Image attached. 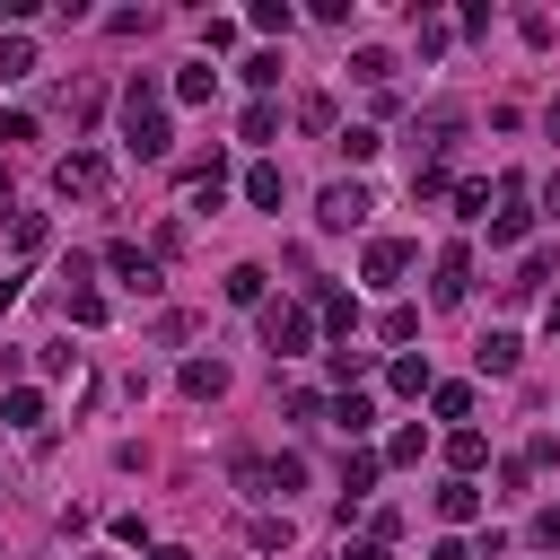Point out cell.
<instances>
[{
  "mask_svg": "<svg viewBox=\"0 0 560 560\" xmlns=\"http://www.w3.org/2000/svg\"><path fill=\"white\" fill-rule=\"evenodd\" d=\"M122 140H131V158H166V149H175V122H166L158 79H131V88H122Z\"/></svg>",
  "mask_w": 560,
  "mask_h": 560,
  "instance_id": "6da1fadb",
  "label": "cell"
},
{
  "mask_svg": "<svg viewBox=\"0 0 560 560\" xmlns=\"http://www.w3.org/2000/svg\"><path fill=\"white\" fill-rule=\"evenodd\" d=\"M368 210H376V201H368V184H359V175H350V184H324V192H315V228H332V236H341V228H359Z\"/></svg>",
  "mask_w": 560,
  "mask_h": 560,
  "instance_id": "7a4b0ae2",
  "label": "cell"
},
{
  "mask_svg": "<svg viewBox=\"0 0 560 560\" xmlns=\"http://www.w3.org/2000/svg\"><path fill=\"white\" fill-rule=\"evenodd\" d=\"M52 192H61V201H96V192H105V158H96V149H70V158L52 166Z\"/></svg>",
  "mask_w": 560,
  "mask_h": 560,
  "instance_id": "3957f363",
  "label": "cell"
},
{
  "mask_svg": "<svg viewBox=\"0 0 560 560\" xmlns=\"http://www.w3.org/2000/svg\"><path fill=\"white\" fill-rule=\"evenodd\" d=\"M262 341H271L280 359H298V350L315 341V306H262Z\"/></svg>",
  "mask_w": 560,
  "mask_h": 560,
  "instance_id": "277c9868",
  "label": "cell"
},
{
  "mask_svg": "<svg viewBox=\"0 0 560 560\" xmlns=\"http://www.w3.org/2000/svg\"><path fill=\"white\" fill-rule=\"evenodd\" d=\"M525 228H534V210H525V184L508 175V184H499V210H490V245H516Z\"/></svg>",
  "mask_w": 560,
  "mask_h": 560,
  "instance_id": "5b68a950",
  "label": "cell"
},
{
  "mask_svg": "<svg viewBox=\"0 0 560 560\" xmlns=\"http://www.w3.org/2000/svg\"><path fill=\"white\" fill-rule=\"evenodd\" d=\"M359 271H368V280H376V289H394V280H402V271H411V245H402V236H376V245H368V254H359Z\"/></svg>",
  "mask_w": 560,
  "mask_h": 560,
  "instance_id": "8992f818",
  "label": "cell"
},
{
  "mask_svg": "<svg viewBox=\"0 0 560 560\" xmlns=\"http://www.w3.org/2000/svg\"><path fill=\"white\" fill-rule=\"evenodd\" d=\"M429 289H438V306H455V298L472 289V254H464V245H446V254H438V280H429Z\"/></svg>",
  "mask_w": 560,
  "mask_h": 560,
  "instance_id": "52a82bcc",
  "label": "cell"
},
{
  "mask_svg": "<svg viewBox=\"0 0 560 560\" xmlns=\"http://www.w3.org/2000/svg\"><path fill=\"white\" fill-rule=\"evenodd\" d=\"M315 324L350 341V332H359V298H341V289H324V280H315Z\"/></svg>",
  "mask_w": 560,
  "mask_h": 560,
  "instance_id": "ba28073f",
  "label": "cell"
},
{
  "mask_svg": "<svg viewBox=\"0 0 560 560\" xmlns=\"http://www.w3.org/2000/svg\"><path fill=\"white\" fill-rule=\"evenodd\" d=\"M516 359H525V341H516V332H481V350H472V368H481V376H516Z\"/></svg>",
  "mask_w": 560,
  "mask_h": 560,
  "instance_id": "9c48e42d",
  "label": "cell"
},
{
  "mask_svg": "<svg viewBox=\"0 0 560 560\" xmlns=\"http://www.w3.org/2000/svg\"><path fill=\"white\" fill-rule=\"evenodd\" d=\"M324 420H332L341 438H368V429H376V402H368V394H332V402H324Z\"/></svg>",
  "mask_w": 560,
  "mask_h": 560,
  "instance_id": "30bf717a",
  "label": "cell"
},
{
  "mask_svg": "<svg viewBox=\"0 0 560 560\" xmlns=\"http://www.w3.org/2000/svg\"><path fill=\"white\" fill-rule=\"evenodd\" d=\"M105 271H122V280H131V289H140V298H149V289H158V262H149V254H140V245H105Z\"/></svg>",
  "mask_w": 560,
  "mask_h": 560,
  "instance_id": "8fae6325",
  "label": "cell"
},
{
  "mask_svg": "<svg viewBox=\"0 0 560 560\" xmlns=\"http://www.w3.org/2000/svg\"><path fill=\"white\" fill-rule=\"evenodd\" d=\"M175 385H184L192 402H219V394H228V368H219V359H184V376H175Z\"/></svg>",
  "mask_w": 560,
  "mask_h": 560,
  "instance_id": "7c38bea8",
  "label": "cell"
},
{
  "mask_svg": "<svg viewBox=\"0 0 560 560\" xmlns=\"http://www.w3.org/2000/svg\"><path fill=\"white\" fill-rule=\"evenodd\" d=\"M446 464H455V481H472V472L490 464V438H481V429H455V438H446Z\"/></svg>",
  "mask_w": 560,
  "mask_h": 560,
  "instance_id": "4fadbf2b",
  "label": "cell"
},
{
  "mask_svg": "<svg viewBox=\"0 0 560 560\" xmlns=\"http://www.w3.org/2000/svg\"><path fill=\"white\" fill-rule=\"evenodd\" d=\"M280 192H289V175H280L271 158H262V166H245V201H254V210H280Z\"/></svg>",
  "mask_w": 560,
  "mask_h": 560,
  "instance_id": "5bb4252c",
  "label": "cell"
},
{
  "mask_svg": "<svg viewBox=\"0 0 560 560\" xmlns=\"http://www.w3.org/2000/svg\"><path fill=\"white\" fill-rule=\"evenodd\" d=\"M368 490H376V455H368V446H359V455H350V464H341V516H350V508H359V499H368Z\"/></svg>",
  "mask_w": 560,
  "mask_h": 560,
  "instance_id": "9a60e30c",
  "label": "cell"
},
{
  "mask_svg": "<svg viewBox=\"0 0 560 560\" xmlns=\"http://www.w3.org/2000/svg\"><path fill=\"white\" fill-rule=\"evenodd\" d=\"M324 368H332V385H341V394H350V385H359V376H368V368H376V350H359V341H341V350H332V359H324Z\"/></svg>",
  "mask_w": 560,
  "mask_h": 560,
  "instance_id": "2e32d148",
  "label": "cell"
},
{
  "mask_svg": "<svg viewBox=\"0 0 560 560\" xmlns=\"http://www.w3.org/2000/svg\"><path fill=\"white\" fill-rule=\"evenodd\" d=\"M438 516H446V525H472V516H481V490H472V481H446V490H438Z\"/></svg>",
  "mask_w": 560,
  "mask_h": 560,
  "instance_id": "e0dca14e",
  "label": "cell"
},
{
  "mask_svg": "<svg viewBox=\"0 0 560 560\" xmlns=\"http://www.w3.org/2000/svg\"><path fill=\"white\" fill-rule=\"evenodd\" d=\"M350 79L385 88V79H394V52H385V44H359V52H350Z\"/></svg>",
  "mask_w": 560,
  "mask_h": 560,
  "instance_id": "ac0fdd59",
  "label": "cell"
},
{
  "mask_svg": "<svg viewBox=\"0 0 560 560\" xmlns=\"http://www.w3.org/2000/svg\"><path fill=\"white\" fill-rule=\"evenodd\" d=\"M210 88H219L210 61H184V70H175V96H184V105H210Z\"/></svg>",
  "mask_w": 560,
  "mask_h": 560,
  "instance_id": "d6986e66",
  "label": "cell"
},
{
  "mask_svg": "<svg viewBox=\"0 0 560 560\" xmlns=\"http://www.w3.org/2000/svg\"><path fill=\"white\" fill-rule=\"evenodd\" d=\"M262 280H271L262 262H236V271H228V306H262Z\"/></svg>",
  "mask_w": 560,
  "mask_h": 560,
  "instance_id": "ffe728a7",
  "label": "cell"
},
{
  "mask_svg": "<svg viewBox=\"0 0 560 560\" xmlns=\"http://www.w3.org/2000/svg\"><path fill=\"white\" fill-rule=\"evenodd\" d=\"M385 385H394V394H411V402H420V394H429V385H438V376H429V359H394V368H385Z\"/></svg>",
  "mask_w": 560,
  "mask_h": 560,
  "instance_id": "44dd1931",
  "label": "cell"
},
{
  "mask_svg": "<svg viewBox=\"0 0 560 560\" xmlns=\"http://www.w3.org/2000/svg\"><path fill=\"white\" fill-rule=\"evenodd\" d=\"M0 420H9V429H44V394H35V385H18V394L0 402Z\"/></svg>",
  "mask_w": 560,
  "mask_h": 560,
  "instance_id": "7402d4cb",
  "label": "cell"
},
{
  "mask_svg": "<svg viewBox=\"0 0 560 560\" xmlns=\"http://www.w3.org/2000/svg\"><path fill=\"white\" fill-rule=\"evenodd\" d=\"M26 70H35V35L9 26V35H0V79H26Z\"/></svg>",
  "mask_w": 560,
  "mask_h": 560,
  "instance_id": "603a6c76",
  "label": "cell"
},
{
  "mask_svg": "<svg viewBox=\"0 0 560 560\" xmlns=\"http://www.w3.org/2000/svg\"><path fill=\"white\" fill-rule=\"evenodd\" d=\"M446 184H455V175H446V158H420V166H411V201H438Z\"/></svg>",
  "mask_w": 560,
  "mask_h": 560,
  "instance_id": "cb8c5ba5",
  "label": "cell"
},
{
  "mask_svg": "<svg viewBox=\"0 0 560 560\" xmlns=\"http://www.w3.org/2000/svg\"><path fill=\"white\" fill-rule=\"evenodd\" d=\"M429 411L438 420H472V385H429Z\"/></svg>",
  "mask_w": 560,
  "mask_h": 560,
  "instance_id": "d4e9b609",
  "label": "cell"
},
{
  "mask_svg": "<svg viewBox=\"0 0 560 560\" xmlns=\"http://www.w3.org/2000/svg\"><path fill=\"white\" fill-rule=\"evenodd\" d=\"M289 26H298L289 0H254V35H289Z\"/></svg>",
  "mask_w": 560,
  "mask_h": 560,
  "instance_id": "484cf974",
  "label": "cell"
},
{
  "mask_svg": "<svg viewBox=\"0 0 560 560\" xmlns=\"http://www.w3.org/2000/svg\"><path fill=\"white\" fill-rule=\"evenodd\" d=\"M236 131H245V140H271V131H280V105H271V96H254V105H245V122H236Z\"/></svg>",
  "mask_w": 560,
  "mask_h": 560,
  "instance_id": "4316f807",
  "label": "cell"
},
{
  "mask_svg": "<svg viewBox=\"0 0 560 560\" xmlns=\"http://www.w3.org/2000/svg\"><path fill=\"white\" fill-rule=\"evenodd\" d=\"M289 542H298L289 516H254V551H289Z\"/></svg>",
  "mask_w": 560,
  "mask_h": 560,
  "instance_id": "83f0119b",
  "label": "cell"
},
{
  "mask_svg": "<svg viewBox=\"0 0 560 560\" xmlns=\"http://www.w3.org/2000/svg\"><path fill=\"white\" fill-rule=\"evenodd\" d=\"M9 236H18V254H44V236H52V228H44L35 210H18V219H9Z\"/></svg>",
  "mask_w": 560,
  "mask_h": 560,
  "instance_id": "f1b7e54d",
  "label": "cell"
},
{
  "mask_svg": "<svg viewBox=\"0 0 560 560\" xmlns=\"http://www.w3.org/2000/svg\"><path fill=\"white\" fill-rule=\"evenodd\" d=\"M245 88H262V96H271V88H280V52H254V61H245Z\"/></svg>",
  "mask_w": 560,
  "mask_h": 560,
  "instance_id": "f546056e",
  "label": "cell"
},
{
  "mask_svg": "<svg viewBox=\"0 0 560 560\" xmlns=\"http://www.w3.org/2000/svg\"><path fill=\"white\" fill-rule=\"evenodd\" d=\"M298 131H332V96H298Z\"/></svg>",
  "mask_w": 560,
  "mask_h": 560,
  "instance_id": "4dcf8cb0",
  "label": "cell"
},
{
  "mask_svg": "<svg viewBox=\"0 0 560 560\" xmlns=\"http://www.w3.org/2000/svg\"><path fill=\"white\" fill-rule=\"evenodd\" d=\"M341 149H350V166H368V158H376V149H385V140H376V131H368V122H350V131H341Z\"/></svg>",
  "mask_w": 560,
  "mask_h": 560,
  "instance_id": "1f68e13d",
  "label": "cell"
},
{
  "mask_svg": "<svg viewBox=\"0 0 560 560\" xmlns=\"http://www.w3.org/2000/svg\"><path fill=\"white\" fill-rule=\"evenodd\" d=\"M455 219H490V184H455Z\"/></svg>",
  "mask_w": 560,
  "mask_h": 560,
  "instance_id": "d6a6232c",
  "label": "cell"
},
{
  "mask_svg": "<svg viewBox=\"0 0 560 560\" xmlns=\"http://www.w3.org/2000/svg\"><path fill=\"white\" fill-rule=\"evenodd\" d=\"M525 534H534V551H560V508H534V525H525Z\"/></svg>",
  "mask_w": 560,
  "mask_h": 560,
  "instance_id": "836d02e7",
  "label": "cell"
},
{
  "mask_svg": "<svg viewBox=\"0 0 560 560\" xmlns=\"http://www.w3.org/2000/svg\"><path fill=\"white\" fill-rule=\"evenodd\" d=\"M70 324H105V298L96 289H70Z\"/></svg>",
  "mask_w": 560,
  "mask_h": 560,
  "instance_id": "e575fe53",
  "label": "cell"
},
{
  "mask_svg": "<svg viewBox=\"0 0 560 560\" xmlns=\"http://www.w3.org/2000/svg\"><path fill=\"white\" fill-rule=\"evenodd\" d=\"M18 140H35V122L26 114H0V149H18Z\"/></svg>",
  "mask_w": 560,
  "mask_h": 560,
  "instance_id": "d590c367",
  "label": "cell"
},
{
  "mask_svg": "<svg viewBox=\"0 0 560 560\" xmlns=\"http://www.w3.org/2000/svg\"><path fill=\"white\" fill-rule=\"evenodd\" d=\"M438 560H472V542H464V534H446V542H438Z\"/></svg>",
  "mask_w": 560,
  "mask_h": 560,
  "instance_id": "8d00e7d4",
  "label": "cell"
},
{
  "mask_svg": "<svg viewBox=\"0 0 560 560\" xmlns=\"http://www.w3.org/2000/svg\"><path fill=\"white\" fill-rule=\"evenodd\" d=\"M341 560H385V542H350V551H341Z\"/></svg>",
  "mask_w": 560,
  "mask_h": 560,
  "instance_id": "74e56055",
  "label": "cell"
},
{
  "mask_svg": "<svg viewBox=\"0 0 560 560\" xmlns=\"http://www.w3.org/2000/svg\"><path fill=\"white\" fill-rule=\"evenodd\" d=\"M542 210H551V219H560V175H551V184H542Z\"/></svg>",
  "mask_w": 560,
  "mask_h": 560,
  "instance_id": "f35d334b",
  "label": "cell"
},
{
  "mask_svg": "<svg viewBox=\"0 0 560 560\" xmlns=\"http://www.w3.org/2000/svg\"><path fill=\"white\" fill-rule=\"evenodd\" d=\"M149 560H192V551H184V542H158V551H149Z\"/></svg>",
  "mask_w": 560,
  "mask_h": 560,
  "instance_id": "ab89813d",
  "label": "cell"
},
{
  "mask_svg": "<svg viewBox=\"0 0 560 560\" xmlns=\"http://www.w3.org/2000/svg\"><path fill=\"white\" fill-rule=\"evenodd\" d=\"M542 122H551V140H560V96H551V114H542Z\"/></svg>",
  "mask_w": 560,
  "mask_h": 560,
  "instance_id": "60d3db41",
  "label": "cell"
},
{
  "mask_svg": "<svg viewBox=\"0 0 560 560\" xmlns=\"http://www.w3.org/2000/svg\"><path fill=\"white\" fill-rule=\"evenodd\" d=\"M0 219H9V166H0Z\"/></svg>",
  "mask_w": 560,
  "mask_h": 560,
  "instance_id": "b9f144b4",
  "label": "cell"
},
{
  "mask_svg": "<svg viewBox=\"0 0 560 560\" xmlns=\"http://www.w3.org/2000/svg\"><path fill=\"white\" fill-rule=\"evenodd\" d=\"M551 332H560V298H551Z\"/></svg>",
  "mask_w": 560,
  "mask_h": 560,
  "instance_id": "7bdbcfd3",
  "label": "cell"
}]
</instances>
